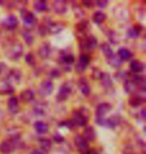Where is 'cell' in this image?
<instances>
[{"mask_svg": "<svg viewBox=\"0 0 146 154\" xmlns=\"http://www.w3.org/2000/svg\"><path fill=\"white\" fill-rule=\"evenodd\" d=\"M20 15H21V18L23 20V23H24V26H25V29L29 30V29H32L34 27L36 26L37 24V18L36 16L34 15L32 12H30L28 9L26 8H23L20 10Z\"/></svg>", "mask_w": 146, "mask_h": 154, "instance_id": "cell-1", "label": "cell"}, {"mask_svg": "<svg viewBox=\"0 0 146 154\" xmlns=\"http://www.w3.org/2000/svg\"><path fill=\"white\" fill-rule=\"evenodd\" d=\"M23 54V46L20 42H14L6 51V55L10 60L17 61Z\"/></svg>", "mask_w": 146, "mask_h": 154, "instance_id": "cell-2", "label": "cell"}, {"mask_svg": "<svg viewBox=\"0 0 146 154\" xmlns=\"http://www.w3.org/2000/svg\"><path fill=\"white\" fill-rule=\"evenodd\" d=\"M74 60H75V57H74L73 54L69 53V52L67 51H61L60 53V62L62 64V67L64 68V70H66V71H70L71 67L70 65L74 62Z\"/></svg>", "mask_w": 146, "mask_h": 154, "instance_id": "cell-3", "label": "cell"}, {"mask_svg": "<svg viewBox=\"0 0 146 154\" xmlns=\"http://www.w3.org/2000/svg\"><path fill=\"white\" fill-rule=\"evenodd\" d=\"M74 143H75L77 150L81 154H90L88 142L83 138L82 135H76L74 138Z\"/></svg>", "mask_w": 146, "mask_h": 154, "instance_id": "cell-4", "label": "cell"}, {"mask_svg": "<svg viewBox=\"0 0 146 154\" xmlns=\"http://www.w3.org/2000/svg\"><path fill=\"white\" fill-rule=\"evenodd\" d=\"M72 122L75 126H85L88 122V116L82 110H75L73 111Z\"/></svg>", "mask_w": 146, "mask_h": 154, "instance_id": "cell-5", "label": "cell"}, {"mask_svg": "<svg viewBox=\"0 0 146 154\" xmlns=\"http://www.w3.org/2000/svg\"><path fill=\"white\" fill-rule=\"evenodd\" d=\"M70 93H71L70 84L67 82L63 83V84L60 86V88H59V90H58V93L56 95L57 101H59V102H63V101L67 100Z\"/></svg>", "mask_w": 146, "mask_h": 154, "instance_id": "cell-6", "label": "cell"}, {"mask_svg": "<svg viewBox=\"0 0 146 154\" xmlns=\"http://www.w3.org/2000/svg\"><path fill=\"white\" fill-rule=\"evenodd\" d=\"M2 25L5 29L9 30V31H12V30L16 29L18 27V25H19V21H18L17 17L15 16L14 14H10L4 19Z\"/></svg>", "mask_w": 146, "mask_h": 154, "instance_id": "cell-7", "label": "cell"}, {"mask_svg": "<svg viewBox=\"0 0 146 154\" xmlns=\"http://www.w3.org/2000/svg\"><path fill=\"white\" fill-rule=\"evenodd\" d=\"M53 89L54 85L52 81H50V80H44L39 85V93L42 96H48V95H50L53 92Z\"/></svg>", "mask_w": 146, "mask_h": 154, "instance_id": "cell-8", "label": "cell"}, {"mask_svg": "<svg viewBox=\"0 0 146 154\" xmlns=\"http://www.w3.org/2000/svg\"><path fill=\"white\" fill-rule=\"evenodd\" d=\"M15 149H16V146L11 140H4L0 143V152L2 154H10Z\"/></svg>", "mask_w": 146, "mask_h": 154, "instance_id": "cell-9", "label": "cell"}, {"mask_svg": "<svg viewBox=\"0 0 146 154\" xmlns=\"http://www.w3.org/2000/svg\"><path fill=\"white\" fill-rule=\"evenodd\" d=\"M111 108H112V107L107 102H102L100 104H98L95 109L96 117H104L105 114H107V113L110 111Z\"/></svg>", "mask_w": 146, "mask_h": 154, "instance_id": "cell-10", "label": "cell"}, {"mask_svg": "<svg viewBox=\"0 0 146 154\" xmlns=\"http://www.w3.org/2000/svg\"><path fill=\"white\" fill-rule=\"evenodd\" d=\"M52 7H53V10L56 14H64L67 12L66 1H62V0H56V1H53Z\"/></svg>", "mask_w": 146, "mask_h": 154, "instance_id": "cell-11", "label": "cell"}, {"mask_svg": "<svg viewBox=\"0 0 146 154\" xmlns=\"http://www.w3.org/2000/svg\"><path fill=\"white\" fill-rule=\"evenodd\" d=\"M47 27V32L51 33V34H57V33L61 32L63 30V25L59 22H52V21H48L47 24H45Z\"/></svg>", "mask_w": 146, "mask_h": 154, "instance_id": "cell-12", "label": "cell"}, {"mask_svg": "<svg viewBox=\"0 0 146 154\" xmlns=\"http://www.w3.org/2000/svg\"><path fill=\"white\" fill-rule=\"evenodd\" d=\"M78 88H79L80 92H81L84 96H88V95L90 94V92H91V87H90L89 83H88L87 79H86V78L79 79Z\"/></svg>", "mask_w": 146, "mask_h": 154, "instance_id": "cell-13", "label": "cell"}, {"mask_svg": "<svg viewBox=\"0 0 146 154\" xmlns=\"http://www.w3.org/2000/svg\"><path fill=\"white\" fill-rule=\"evenodd\" d=\"M97 46V39L93 35H89L83 41V48L86 50H93Z\"/></svg>", "mask_w": 146, "mask_h": 154, "instance_id": "cell-14", "label": "cell"}, {"mask_svg": "<svg viewBox=\"0 0 146 154\" xmlns=\"http://www.w3.org/2000/svg\"><path fill=\"white\" fill-rule=\"evenodd\" d=\"M7 106H8V110L13 114H16V113L19 111V102H18L17 97H10L7 101Z\"/></svg>", "mask_w": 146, "mask_h": 154, "instance_id": "cell-15", "label": "cell"}, {"mask_svg": "<svg viewBox=\"0 0 146 154\" xmlns=\"http://www.w3.org/2000/svg\"><path fill=\"white\" fill-rule=\"evenodd\" d=\"M20 98L23 102L29 103V102H32L34 100L35 94H34V92L31 90V89H24V90L20 93Z\"/></svg>", "mask_w": 146, "mask_h": 154, "instance_id": "cell-16", "label": "cell"}, {"mask_svg": "<svg viewBox=\"0 0 146 154\" xmlns=\"http://www.w3.org/2000/svg\"><path fill=\"white\" fill-rule=\"evenodd\" d=\"M130 70L134 74H139L144 70V64L140 60H133L130 63Z\"/></svg>", "mask_w": 146, "mask_h": 154, "instance_id": "cell-17", "label": "cell"}, {"mask_svg": "<svg viewBox=\"0 0 146 154\" xmlns=\"http://www.w3.org/2000/svg\"><path fill=\"white\" fill-rule=\"evenodd\" d=\"M82 136L86 141H87V142H92V141H94L95 138H96V132L94 130V128H93L92 126L86 127Z\"/></svg>", "mask_w": 146, "mask_h": 154, "instance_id": "cell-18", "label": "cell"}, {"mask_svg": "<svg viewBox=\"0 0 146 154\" xmlns=\"http://www.w3.org/2000/svg\"><path fill=\"white\" fill-rule=\"evenodd\" d=\"M117 54H118V57H119L122 61L123 60H130L133 57V53L126 47H121L118 49Z\"/></svg>", "mask_w": 146, "mask_h": 154, "instance_id": "cell-19", "label": "cell"}, {"mask_svg": "<svg viewBox=\"0 0 146 154\" xmlns=\"http://www.w3.org/2000/svg\"><path fill=\"white\" fill-rule=\"evenodd\" d=\"M38 143L40 148H41V151H43L44 153L50 151L52 147V142L50 141V139H48V138H39Z\"/></svg>", "mask_w": 146, "mask_h": 154, "instance_id": "cell-20", "label": "cell"}, {"mask_svg": "<svg viewBox=\"0 0 146 154\" xmlns=\"http://www.w3.org/2000/svg\"><path fill=\"white\" fill-rule=\"evenodd\" d=\"M34 129L38 134H46L48 132V125L43 121H36L34 123Z\"/></svg>", "mask_w": 146, "mask_h": 154, "instance_id": "cell-21", "label": "cell"}, {"mask_svg": "<svg viewBox=\"0 0 146 154\" xmlns=\"http://www.w3.org/2000/svg\"><path fill=\"white\" fill-rule=\"evenodd\" d=\"M142 30H143V28H142V26L140 25V24H138V25H135L133 26L132 28H130L128 31H127V36H128L129 38H137L139 35H140V33L142 32Z\"/></svg>", "mask_w": 146, "mask_h": 154, "instance_id": "cell-22", "label": "cell"}, {"mask_svg": "<svg viewBox=\"0 0 146 154\" xmlns=\"http://www.w3.org/2000/svg\"><path fill=\"white\" fill-rule=\"evenodd\" d=\"M50 53H51V47L49 44H43L42 46H40V48L38 49V55L42 59L48 58Z\"/></svg>", "mask_w": 146, "mask_h": 154, "instance_id": "cell-23", "label": "cell"}, {"mask_svg": "<svg viewBox=\"0 0 146 154\" xmlns=\"http://www.w3.org/2000/svg\"><path fill=\"white\" fill-rule=\"evenodd\" d=\"M21 79V71L19 69H11L8 74V80L9 82H16L18 83Z\"/></svg>", "mask_w": 146, "mask_h": 154, "instance_id": "cell-24", "label": "cell"}, {"mask_svg": "<svg viewBox=\"0 0 146 154\" xmlns=\"http://www.w3.org/2000/svg\"><path fill=\"white\" fill-rule=\"evenodd\" d=\"M100 80H101V84L103 86L104 88H110L111 86L113 85V82H112V78L111 76L108 74V73H102V75L100 77Z\"/></svg>", "mask_w": 146, "mask_h": 154, "instance_id": "cell-25", "label": "cell"}, {"mask_svg": "<svg viewBox=\"0 0 146 154\" xmlns=\"http://www.w3.org/2000/svg\"><path fill=\"white\" fill-rule=\"evenodd\" d=\"M143 102H144L143 97L139 96V95H132L128 100V104L131 107H138Z\"/></svg>", "mask_w": 146, "mask_h": 154, "instance_id": "cell-26", "label": "cell"}, {"mask_svg": "<svg viewBox=\"0 0 146 154\" xmlns=\"http://www.w3.org/2000/svg\"><path fill=\"white\" fill-rule=\"evenodd\" d=\"M123 87H124V90H125V92H126V93H128V94H133L136 91V89H137L136 85L130 79H126L125 81H124Z\"/></svg>", "mask_w": 146, "mask_h": 154, "instance_id": "cell-27", "label": "cell"}, {"mask_svg": "<svg viewBox=\"0 0 146 154\" xmlns=\"http://www.w3.org/2000/svg\"><path fill=\"white\" fill-rule=\"evenodd\" d=\"M33 7L37 12H44V11H47L48 5H47V2L44 1V0H37V1L34 2Z\"/></svg>", "mask_w": 146, "mask_h": 154, "instance_id": "cell-28", "label": "cell"}, {"mask_svg": "<svg viewBox=\"0 0 146 154\" xmlns=\"http://www.w3.org/2000/svg\"><path fill=\"white\" fill-rule=\"evenodd\" d=\"M101 50H102V53H103L105 58H106V60L110 59L111 57L114 56L112 48L110 47V45L108 44V43H103V44L101 45Z\"/></svg>", "mask_w": 146, "mask_h": 154, "instance_id": "cell-29", "label": "cell"}, {"mask_svg": "<svg viewBox=\"0 0 146 154\" xmlns=\"http://www.w3.org/2000/svg\"><path fill=\"white\" fill-rule=\"evenodd\" d=\"M106 14L103 13L102 11H97V12H95L94 14H93V16H92V20H93V22L96 23V24H101V23H103L105 20H106Z\"/></svg>", "mask_w": 146, "mask_h": 154, "instance_id": "cell-30", "label": "cell"}, {"mask_svg": "<svg viewBox=\"0 0 146 154\" xmlns=\"http://www.w3.org/2000/svg\"><path fill=\"white\" fill-rule=\"evenodd\" d=\"M119 124V120L115 116H112V117H109V118L105 119V123H104V126L105 127H108V128H114Z\"/></svg>", "mask_w": 146, "mask_h": 154, "instance_id": "cell-31", "label": "cell"}, {"mask_svg": "<svg viewBox=\"0 0 146 154\" xmlns=\"http://www.w3.org/2000/svg\"><path fill=\"white\" fill-rule=\"evenodd\" d=\"M21 35H22L24 41H25L27 44H28V45L32 44V42H33V40H34V37H33V35L30 33L29 30L22 29V30H21Z\"/></svg>", "mask_w": 146, "mask_h": 154, "instance_id": "cell-32", "label": "cell"}, {"mask_svg": "<svg viewBox=\"0 0 146 154\" xmlns=\"http://www.w3.org/2000/svg\"><path fill=\"white\" fill-rule=\"evenodd\" d=\"M33 111L36 115H45V112H46L45 104L44 103H42V104L37 103L36 105L33 107Z\"/></svg>", "mask_w": 146, "mask_h": 154, "instance_id": "cell-33", "label": "cell"}, {"mask_svg": "<svg viewBox=\"0 0 146 154\" xmlns=\"http://www.w3.org/2000/svg\"><path fill=\"white\" fill-rule=\"evenodd\" d=\"M77 29L81 33H86L89 30V23L87 20H81L77 24Z\"/></svg>", "mask_w": 146, "mask_h": 154, "instance_id": "cell-34", "label": "cell"}, {"mask_svg": "<svg viewBox=\"0 0 146 154\" xmlns=\"http://www.w3.org/2000/svg\"><path fill=\"white\" fill-rule=\"evenodd\" d=\"M0 92L3 94H12L14 92V87L11 85V83H5L4 85L2 86L1 88H0Z\"/></svg>", "mask_w": 146, "mask_h": 154, "instance_id": "cell-35", "label": "cell"}, {"mask_svg": "<svg viewBox=\"0 0 146 154\" xmlns=\"http://www.w3.org/2000/svg\"><path fill=\"white\" fill-rule=\"evenodd\" d=\"M107 62L109 63L112 67H119V66H121V64H122V60L114 54V56L111 57L110 59H108Z\"/></svg>", "mask_w": 146, "mask_h": 154, "instance_id": "cell-36", "label": "cell"}, {"mask_svg": "<svg viewBox=\"0 0 146 154\" xmlns=\"http://www.w3.org/2000/svg\"><path fill=\"white\" fill-rule=\"evenodd\" d=\"M73 13L75 14V16L77 18H83L84 17V15H85V12L82 10L81 7H80L79 5H77L75 4L73 6Z\"/></svg>", "mask_w": 146, "mask_h": 154, "instance_id": "cell-37", "label": "cell"}, {"mask_svg": "<svg viewBox=\"0 0 146 154\" xmlns=\"http://www.w3.org/2000/svg\"><path fill=\"white\" fill-rule=\"evenodd\" d=\"M87 68V65H85V64H83L81 62H77L76 63V65H75V70L78 73H82V72H84L85 71V69Z\"/></svg>", "mask_w": 146, "mask_h": 154, "instance_id": "cell-38", "label": "cell"}, {"mask_svg": "<svg viewBox=\"0 0 146 154\" xmlns=\"http://www.w3.org/2000/svg\"><path fill=\"white\" fill-rule=\"evenodd\" d=\"M79 62L85 64V65H88L90 62V56L87 54H81L79 56Z\"/></svg>", "mask_w": 146, "mask_h": 154, "instance_id": "cell-39", "label": "cell"}, {"mask_svg": "<svg viewBox=\"0 0 146 154\" xmlns=\"http://www.w3.org/2000/svg\"><path fill=\"white\" fill-rule=\"evenodd\" d=\"M25 62L26 63H28V64H34L35 63V59H34V55L32 53H28V54H26V56H25Z\"/></svg>", "mask_w": 146, "mask_h": 154, "instance_id": "cell-40", "label": "cell"}, {"mask_svg": "<svg viewBox=\"0 0 146 154\" xmlns=\"http://www.w3.org/2000/svg\"><path fill=\"white\" fill-rule=\"evenodd\" d=\"M53 140L57 143H62L64 141V137L60 133H55L53 135Z\"/></svg>", "mask_w": 146, "mask_h": 154, "instance_id": "cell-41", "label": "cell"}, {"mask_svg": "<svg viewBox=\"0 0 146 154\" xmlns=\"http://www.w3.org/2000/svg\"><path fill=\"white\" fill-rule=\"evenodd\" d=\"M61 126H65V127L69 128V129H73L74 128V123L72 122V120H68V121H63L62 123H60Z\"/></svg>", "mask_w": 146, "mask_h": 154, "instance_id": "cell-42", "label": "cell"}, {"mask_svg": "<svg viewBox=\"0 0 146 154\" xmlns=\"http://www.w3.org/2000/svg\"><path fill=\"white\" fill-rule=\"evenodd\" d=\"M38 31H39V34L41 36H45L46 35V33H47V27H46L45 24H41V25L39 26Z\"/></svg>", "mask_w": 146, "mask_h": 154, "instance_id": "cell-43", "label": "cell"}, {"mask_svg": "<svg viewBox=\"0 0 146 154\" xmlns=\"http://www.w3.org/2000/svg\"><path fill=\"white\" fill-rule=\"evenodd\" d=\"M101 75H102V72H101L99 69L95 68L94 70H93V72H92V77H93L94 79H100Z\"/></svg>", "mask_w": 146, "mask_h": 154, "instance_id": "cell-44", "label": "cell"}, {"mask_svg": "<svg viewBox=\"0 0 146 154\" xmlns=\"http://www.w3.org/2000/svg\"><path fill=\"white\" fill-rule=\"evenodd\" d=\"M82 5H84L87 8H93L94 7V2L91 1V0H83Z\"/></svg>", "mask_w": 146, "mask_h": 154, "instance_id": "cell-45", "label": "cell"}, {"mask_svg": "<svg viewBox=\"0 0 146 154\" xmlns=\"http://www.w3.org/2000/svg\"><path fill=\"white\" fill-rule=\"evenodd\" d=\"M50 76L53 77V78H57V77L60 76V70H59L58 68L52 69L51 72H50Z\"/></svg>", "mask_w": 146, "mask_h": 154, "instance_id": "cell-46", "label": "cell"}, {"mask_svg": "<svg viewBox=\"0 0 146 154\" xmlns=\"http://www.w3.org/2000/svg\"><path fill=\"white\" fill-rule=\"evenodd\" d=\"M96 4L100 8H105L108 5V1H106V0H98V1H96Z\"/></svg>", "mask_w": 146, "mask_h": 154, "instance_id": "cell-47", "label": "cell"}, {"mask_svg": "<svg viewBox=\"0 0 146 154\" xmlns=\"http://www.w3.org/2000/svg\"><path fill=\"white\" fill-rule=\"evenodd\" d=\"M115 36H116V32H114V31H111L110 34H108V37H109V40L111 41V43L117 42V40L115 39Z\"/></svg>", "mask_w": 146, "mask_h": 154, "instance_id": "cell-48", "label": "cell"}, {"mask_svg": "<svg viewBox=\"0 0 146 154\" xmlns=\"http://www.w3.org/2000/svg\"><path fill=\"white\" fill-rule=\"evenodd\" d=\"M140 116H141V118L143 120L145 119V117H146V109L145 108H142L141 112H140Z\"/></svg>", "mask_w": 146, "mask_h": 154, "instance_id": "cell-49", "label": "cell"}, {"mask_svg": "<svg viewBox=\"0 0 146 154\" xmlns=\"http://www.w3.org/2000/svg\"><path fill=\"white\" fill-rule=\"evenodd\" d=\"M30 154H44V152L41 151V150H39V149H34L31 151Z\"/></svg>", "mask_w": 146, "mask_h": 154, "instance_id": "cell-50", "label": "cell"}, {"mask_svg": "<svg viewBox=\"0 0 146 154\" xmlns=\"http://www.w3.org/2000/svg\"><path fill=\"white\" fill-rule=\"evenodd\" d=\"M5 69V64L4 63H0V74L3 72V70Z\"/></svg>", "mask_w": 146, "mask_h": 154, "instance_id": "cell-51", "label": "cell"}, {"mask_svg": "<svg viewBox=\"0 0 146 154\" xmlns=\"http://www.w3.org/2000/svg\"><path fill=\"white\" fill-rule=\"evenodd\" d=\"M90 153H91V154H102L100 151H99V150H93V151H91Z\"/></svg>", "mask_w": 146, "mask_h": 154, "instance_id": "cell-52", "label": "cell"}, {"mask_svg": "<svg viewBox=\"0 0 146 154\" xmlns=\"http://www.w3.org/2000/svg\"><path fill=\"white\" fill-rule=\"evenodd\" d=\"M128 154H135V153H128Z\"/></svg>", "mask_w": 146, "mask_h": 154, "instance_id": "cell-53", "label": "cell"}]
</instances>
